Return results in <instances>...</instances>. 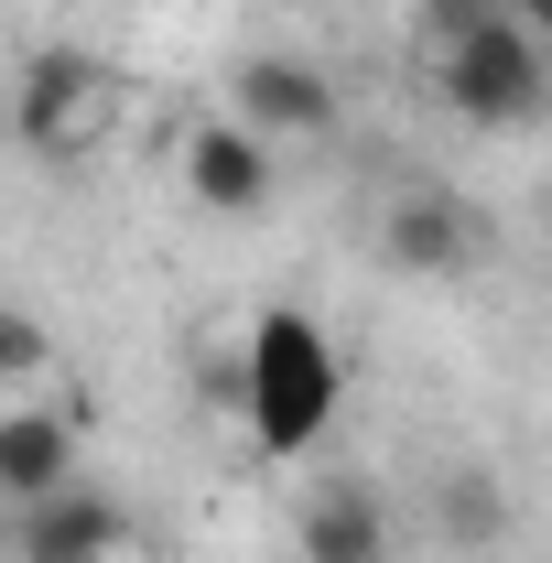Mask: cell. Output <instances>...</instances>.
Instances as JSON below:
<instances>
[{"mask_svg":"<svg viewBox=\"0 0 552 563\" xmlns=\"http://www.w3.org/2000/svg\"><path fill=\"white\" fill-rule=\"evenodd\" d=\"M228 120H250L261 141H325L336 131V76L314 66V55H239L228 76Z\"/></svg>","mask_w":552,"mask_h":563,"instance_id":"5b68a950","label":"cell"},{"mask_svg":"<svg viewBox=\"0 0 552 563\" xmlns=\"http://www.w3.org/2000/svg\"><path fill=\"white\" fill-rule=\"evenodd\" d=\"M433 87H444L455 120L520 131V120H542V98H552V55H542V33L520 11H466L444 33V55H433Z\"/></svg>","mask_w":552,"mask_h":563,"instance_id":"7a4b0ae2","label":"cell"},{"mask_svg":"<svg viewBox=\"0 0 552 563\" xmlns=\"http://www.w3.org/2000/svg\"><path fill=\"white\" fill-rule=\"evenodd\" d=\"M379 250H390V272H401V282H455L487 250V228H477L466 196L412 185V196H390V217H379Z\"/></svg>","mask_w":552,"mask_h":563,"instance_id":"8992f818","label":"cell"},{"mask_svg":"<svg viewBox=\"0 0 552 563\" xmlns=\"http://www.w3.org/2000/svg\"><path fill=\"white\" fill-rule=\"evenodd\" d=\"M131 542V520H120V498H98L87 477L55 498H33V509H11V553L22 563H109Z\"/></svg>","mask_w":552,"mask_h":563,"instance_id":"52a82bcc","label":"cell"},{"mask_svg":"<svg viewBox=\"0 0 552 563\" xmlns=\"http://www.w3.org/2000/svg\"><path fill=\"white\" fill-rule=\"evenodd\" d=\"M98 120H109V87H98V66L87 55H22V76H11V131L33 141L44 163H76L87 141H98Z\"/></svg>","mask_w":552,"mask_h":563,"instance_id":"3957f363","label":"cell"},{"mask_svg":"<svg viewBox=\"0 0 552 563\" xmlns=\"http://www.w3.org/2000/svg\"><path fill=\"white\" fill-rule=\"evenodd\" d=\"M509 11H520V22H531V33H552V0H509Z\"/></svg>","mask_w":552,"mask_h":563,"instance_id":"7c38bea8","label":"cell"},{"mask_svg":"<svg viewBox=\"0 0 552 563\" xmlns=\"http://www.w3.org/2000/svg\"><path fill=\"white\" fill-rule=\"evenodd\" d=\"M292 553L303 563H390V498L368 477H325L292 509Z\"/></svg>","mask_w":552,"mask_h":563,"instance_id":"ba28073f","label":"cell"},{"mask_svg":"<svg viewBox=\"0 0 552 563\" xmlns=\"http://www.w3.org/2000/svg\"><path fill=\"white\" fill-rule=\"evenodd\" d=\"M346 401V368H336V336L303 314V303H272L239 347V412H250V444L261 455H314L325 422Z\"/></svg>","mask_w":552,"mask_h":563,"instance_id":"6da1fadb","label":"cell"},{"mask_svg":"<svg viewBox=\"0 0 552 563\" xmlns=\"http://www.w3.org/2000/svg\"><path fill=\"white\" fill-rule=\"evenodd\" d=\"M76 488V422L55 401H11L0 412V498L11 509H33V498Z\"/></svg>","mask_w":552,"mask_h":563,"instance_id":"9c48e42d","label":"cell"},{"mask_svg":"<svg viewBox=\"0 0 552 563\" xmlns=\"http://www.w3.org/2000/svg\"><path fill=\"white\" fill-rule=\"evenodd\" d=\"M44 368H55V325H33V314L0 303V390H33Z\"/></svg>","mask_w":552,"mask_h":563,"instance_id":"30bf717a","label":"cell"},{"mask_svg":"<svg viewBox=\"0 0 552 563\" xmlns=\"http://www.w3.org/2000/svg\"><path fill=\"white\" fill-rule=\"evenodd\" d=\"M444 531L455 542H487L498 531V477H444Z\"/></svg>","mask_w":552,"mask_h":563,"instance_id":"8fae6325","label":"cell"},{"mask_svg":"<svg viewBox=\"0 0 552 563\" xmlns=\"http://www.w3.org/2000/svg\"><path fill=\"white\" fill-rule=\"evenodd\" d=\"M174 174H185V196L207 217H261L281 196V163H272V141L250 131V120H196V131L174 141Z\"/></svg>","mask_w":552,"mask_h":563,"instance_id":"277c9868","label":"cell"}]
</instances>
